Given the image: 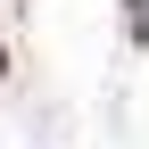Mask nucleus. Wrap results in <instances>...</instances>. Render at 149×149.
Listing matches in <instances>:
<instances>
[]
</instances>
